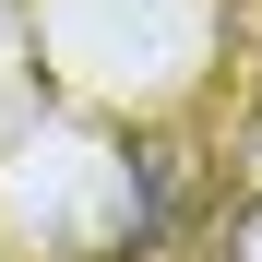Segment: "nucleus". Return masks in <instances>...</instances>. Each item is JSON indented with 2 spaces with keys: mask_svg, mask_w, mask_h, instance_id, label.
<instances>
[{
  "mask_svg": "<svg viewBox=\"0 0 262 262\" xmlns=\"http://www.w3.org/2000/svg\"><path fill=\"white\" fill-rule=\"evenodd\" d=\"M238 262H262V214H250V227H238Z\"/></svg>",
  "mask_w": 262,
  "mask_h": 262,
  "instance_id": "1",
  "label": "nucleus"
}]
</instances>
